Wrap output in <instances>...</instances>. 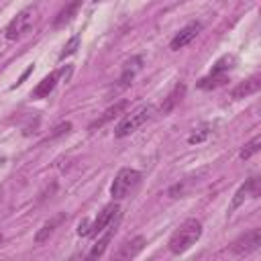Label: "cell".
<instances>
[{"label":"cell","mask_w":261,"mask_h":261,"mask_svg":"<svg viewBox=\"0 0 261 261\" xmlns=\"http://www.w3.org/2000/svg\"><path fill=\"white\" fill-rule=\"evenodd\" d=\"M200 234H202V222L200 220H196V218H188V220H184L175 230H173V234L169 237V251L173 253V255H179V253H184V251H188L198 239H200Z\"/></svg>","instance_id":"cell-1"},{"label":"cell","mask_w":261,"mask_h":261,"mask_svg":"<svg viewBox=\"0 0 261 261\" xmlns=\"http://www.w3.org/2000/svg\"><path fill=\"white\" fill-rule=\"evenodd\" d=\"M153 114H155V106H151V104H145V106L135 108L133 112H128V114H124V116L120 118V122H118L116 128H114V137H116V139L128 137V135L135 133L139 126H143L145 122H149V120L153 118Z\"/></svg>","instance_id":"cell-2"},{"label":"cell","mask_w":261,"mask_h":261,"mask_svg":"<svg viewBox=\"0 0 261 261\" xmlns=\"http://www.w3.org/2000/svg\"><path fill=\"white\" fill-rule=\"evenodd\" d=\"M141 181V173L137 169H130V167H122L116 177L112 179V186H110V196L114 200H122L126 198Z\"/></svg>","instance_id":"cell-3"},{"label":"cell","mask_w":261,"mask_h":261,"mask_svg":"<svg viewBox=\"0 0 261 261\" xmlns=\"http://www.w3.org/2000/svg\"><path fill=\"white\" fill-rule=\"evenodd\" d=\"M33 20H35V8H33V6L22 8V10H20V12L6 24V29H4V37H6L8 41H16V39H20V37L31 29Z\"/></svg>","instance_id":"cell-4"},{"label":"cell","mask_w":261,"mask_h":261,"mask_svg":"<svg viewBox=\"0 0 261 261\" xmlns=\"http://www.w3.org/2000/svg\"><path fill=\"white\" fill-rule=\"evenodd\" d=\"M118 214H120V206H118L116 202L106 204V206L98 212V216L90 222V237H98L104 228H108V224H110Z\"/></svg>","instance_id":"cell-5"},{"label":"cell","mask_w":261,"mask_h":261,"mask_svg":"<svg viewBox=\"0 0 261 261\" xmlns=\"http://www.w3.org/2000/svg\"><path fill=\"white\" fill-rule=\"evenodd\" d=\"M71 73V67L69 65H65V67H61V69H57V71H51L49 75H45L39 84H37V88L33 90V96L35 98H45V96H49L53 90H55V86H57V82L61 80V75H69Z\"/></svg>","instance_id":"cell-6"},{"label":"cell","mask_w":261,"mask_h":261,"mask_svg":"<svg viewBox=\"0 0 261 261\" xmlns=\"http://www.w3.org/2000/svg\"><path fill=\"white\" fill-rule=\"evenodd\" d=\"M259 245H261V230H259V228H253V230L245 232L241 239H237V241L230 245V251L237 253V255H247V253L257 251Z\"/></svg>","instance_id":"cell-7"},{"label":"cell","mask_w":261,"mask_h":261,"mask_svg":"<svg viewBox=\"0 0 261 261\" xmlns=\"http://www.w3.org/2000/svg\"><path fill=\"white\" fill-rule=\"evenodd\" d=\"M200 31H202V24H200V22H190L188 27H184V29L171 39L169 49H171V51H179V49H184L186 45H190V43L200 35Z\"/></svg>","instance_id":"cell-8"},{"label":"cell","mask_w":261,"mask_h":261,"mask_svg":"<svg viewBox=\"0 0 261 261\" xmlns=\"http://www.w3.org/2000/svg\"><path fill=\"white\" fill-rule=\"evenodd\" d=\"M259 88H261V77H259V75H253V77L241 82L237 88H232L230 96H232L234 100H239V98H247V96H251V94H257Z\"/></svg>","instance_id":"cell-9"},{"label":"cell","mask_w":261,"mask_h":261,"mask_svg":"<svg viewBox=\"0 0 261 261\" xmlns=\"http://www.w3.org/2000/svg\"><path fill=\"white\" fill-rule=\"evenodd\" d=\"M118 220H120V214L108 224V230L98 239V243L92 247V251H90V257L92 259H96V257H102L104 255V251H106V247H108V243H110V239H112V234H114V230H116V224H118Z\"/></svg>","instance_id":"cell-10"},{"label":"cell","mask_w":261,"mask_h":261,"mask_svg":"<svg viewBox=\"0 0 261 261\" xmlns=\"http://www.w3.org/2000/svg\"><path fill=\"white\" fill-rule=\"evenodd\" d=\"M257 194H259V190H257V179H255V177L247 179V181L237 190V194H234V198H232V204H230V210L239 208V206L245 202V198H249V196H257Z\"/></svg>","instance_id":"cell-11"},{"label":"cell","mask_w":261,"mask_h":261,"mask_svg":"<svg viewBox=\"0 0 261 261\" xmlns=\"http://www.w3.org/2000/svg\"><path fill=\"white\" fill-rule=\"evenodd\" d=\"M143 247H145V239H143V237H135V239L126 241V243L118 249V253H116L114 257H116V259H130V257H137V255L143 251Z\"/></svg>","instance_id":"cell-12"},{"label":"cell","mask_w":261,"mask_h":261,"mask_svg":"<svg viewBox=\"0 0 261 261\" xmlns=\"http://www.w3.org/2000/svg\"><path fill=\"white\" fill-rule=\"evenodd\" d=\"M80 4H82V0H69V2L57 12V16H55V20H53V27H55V29H61L63 24H67V22L75 16Z\"/></svg>","instance_id":"cell-13"},{"label":"cell","mask_w":261,"mask_h":261,"mask_svg":"<svg viewBox=\"0 0 261 261\" xmlns=\"http://www.w3.org/2000/svg\"><path fill=\"white\" fill-rule=\"evenodd\" d=\"M141 63H143V59H141V57H133L130 61H126V63H124V67H122V75H120V80H118V82H120V84H118L120 88H126V86L135 80L137 71L141 69Z\"/></svg>","instance_id":"cell-14"},{"label":"cell","mask_w":261,"mask_h":261,"mask_svg":"<svg viewBox=\"0 0 261 261\" xmlns=\"http://www.w3.org/2000/svg\"><path fill=\"white\" fill-rule=\"evenodd\" d=\"M59 220H61V216H57V218H53V220L45 222V224L41 226V230H37V234H35V243H37V245L45 243V241L53 234V230H55V226L59 224Z\"/></svg>","instance_id":"cell-15"},{"label":"cell","mask_w":261,"mask_h":261,"mask_svg":"<svg viewBox=\"0 0 261 261\" xmlns=\"http://www.w3.org/2000/svg\"><path fill=\"white\" fill-rule=\"evenodd\" d=\"M259 149H261V137L259 135H255L243 149H241V153H239V157L243 159V161H247V159H251L255 153H259Z\"/></svg>","instance_id":"cell-16"},{"label":"cell","mask_w":261,"mask_h":261,"mask_svg":"<svg viewBox=\"0 0 261 261\" xmlns=\"http://www.w3.org/2000/svg\"><path fill=\"white\" fill-rule=\"evenodd\" d=\"M124 108H126V102H124V100H122V102H118V104H114V106H110V108H108V110H106V112H104V114H102V116H100L96 122H92V126H90V128L102 126L104 122H108L112 116H116V114H118L120 110H124Z\"/></svg>","instance_id":"cell-17"},{"label":"cell","mask_w":261,"mask_h":261,"mask_svg":"<svg viewBox=\"0 0 261 261\" xmlns=\"http://www.w3.org/2000/svg\"><path fill=\"white\" fill-rule=\"evenodd\" d=\"M184 90H186V88H184V84H177V86L173 88V92L167 96V102L161 106V112H163V114H167V112H169V110L175 106V102H177V100H181V94H184Z\"/></svg>","instance_id":"cell-18"},{"label":"cell","mask_w":261,"mask_h":261,"mask_svg":"<svg viewBox=\"0 0 261 261\" xmlns=\"http://www.w3.org/2000/svg\"><path fill=\"white\" fill-rule=\"evenodd\" d=\"M232 65H234V57H232V55H224V57H220V59L214 63V67H212L210 73H214V75H224V71L232 69Z\"/></svg>","instance_id":"cell-19"},{"label":"cell","mask_w":261,"mask_h":261,"mask_svg":"<svg viewBox=\"0 0 261 261\" xmlns=\"http://www.w3.org/2000/svg\"><path fill=\"white\" fill-rule=\"evenodd\" d=\"M208 135H210V124H202L196 133H192V135L188 137V143H190V145H194V143H202V141L208 139Z\"/></svg>","instance_id":"cell-20"},{"label":"cell","mask_w":261,"mask_h":261,"mask_svg":"<svg viewBox=\"0 0 261 261\" xmlns=\"http://www.w3.org/2000/svg\"><path fill=\"white\" fill-rule=\"evenodd\" d=\"M77 45H80V37L77 35H73L71 39H69V43L63 47V51H61V55H59V59H65L67 55H71V53H75V49H77Z\"/></svg>","instance_id":"cell-21"},{"label":"cell","mask_w":261,"mask_h":261,"mask_svg":"<svg viewBox=\"0 0 261 261\" xmlns=\"http://www.w3.org/2000/svg\"><path fill=\"white\" fill-rule=\"evenodd\" d=\"M90 222H92V220L86 218V220H82V222L77 224V234H80V237H90Z\"/></svg>","instance_id":"cell-22"},{"label":"cell","mask_w":261,"mask_h":261,"mask_svg":"<svg viewBox=\"0 0 261 261\" xmlns=\"http://www.w3.org/2000/svg\"><path fill=\"white\" fill-rule=\"evenodd\" d=\"M94 2H98V0H94Z\"/></svg>","instance_id":"cell-23"}]
</instances>
